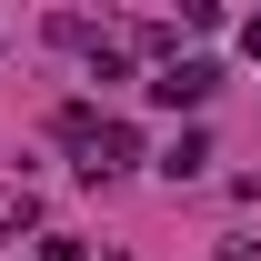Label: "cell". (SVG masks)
Instances as JSON below:
<instances>
[{"mask_svg": "<svg viewBox=\"0 0 261 261\" xmlns=\"http://www.w3.org/2000/svg\"><path fill=\"white\" fill-rule=\"evenodd\" d=\"M211 91H221V70L191 61V50H181V61H161V81H151V100H161V111H201Z\"/></svg>", "mask_w": 261, "mask_h": 261, "instance_id": "6da1fadb", "label": "cell"}, {"mask_svg": "<svg viewBox=\"0 0 261 261\" xmlns=\"http://www.w3.org/2000/svg\"><path fill=\"white\" fill-rule=\"evenodd\" d=\"M201 161H211V141H201V130H181V141H171V151H161V171H171V181H191Z\"/></svg>", "mask_w": 261, "mask_h": 261, "instance_id": "7a4b0ae2", "label": "cell"}, {"mask_svg": "<svg viewBox=\"0 0 261 261\" xmlns=\"http://www.w3.org/2000/svg\"><path fill=\"white\" fill-rule=\"evenodd\" d=\"M241 50H251V61H261V10H251V20H241Z\"/></svg>", "mask_w": 261, "mask_h": 261, "instance_id": "3957f363", "label": "cell"}]
</instances>
